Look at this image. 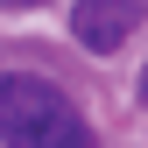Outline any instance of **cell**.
Listing matches in <instances>:
<instances>
[{
  "label": "cell",
  "instance_id": "obj_1",
  "mask_svg": "<svg viewBox=\"0 0 148 148\" xmlns=\"http://www.w3.org/2000/svg\"><path fill=\"white\" fill-rule=\"evenodd\" d=\"M0 141L7 148H99L92 120L42 71H0Z\"/></svg>",
  "mask_w": 148,
  "mask_h": 148
},
{
  "label": "cell",
  "instance_id": "obj_2",
  "mask_svg": "<svg viewBox=\"0 0 148 148\" xmlns=\"http://www.w3.org/2000/svg\"><path fill=\"white\" fill-rule=\"evenodd\" d=\"M141 14H148V0H78L71 7V42L92 49V57H113L127 35H134Z\"/></svg>",
  "mask_w": 148,
  "mask_h": 148
},
{
  "label": "cell",
  "instance_id": "obj_3",
  "mask_svg": "<svg viewBox=\"0 0 148 148\" xmlns=\"http://www.w3.org/2000/svg\"><path fill=\"white\" fill-rule=\"evenodd\" d=\"M0 7H42V0H0Z\"/></svg>",
  "mask_w": 148,
  "mask_h": 148
},
{
  "label": "cell",
  "instance_id": "obj_4",
  "mask_svg": "<svg viewBox=\"0 0 148 148\" xmlns=\"http://www.w3.org/2000/svg\"><path fill=\"white\" fill-rule=\"evenodd\" d=\"M141 106H148V64H141Z\"/></svg>",
  "mask_w": 148,
  "mask_h": 148
}]
</instances>
